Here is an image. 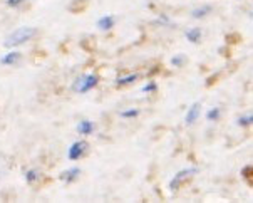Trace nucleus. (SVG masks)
<instances>
[{"instance_id": "obj_1", "label": "nucleus", "mask_w": 253, "mask_h": 203, "mask_svg": "<svg viewBox=\"0 0 253 203\" xmlns=\"http://www.w3.org/2000/svg\"><path fill=\"white\" fill-rule=\"evenodd\" d=\"M36 36H37V29H34V27H19V29H15L14 32H12L10 36L5 39L3 46L10 47V49H12V47L25 44V42L31 41V39L36 37Z\"/></svg>"}, {"instance_id": "obj_2", "label": "nucleus", "mask_w": 253, "mask_h": 203, "mask_svg": "<svg viewBox=\"0 0 253 203\" xmlns=\"http://www.w3.org/2000/svg\"><path fill=\"white\" fill-rule=\"evenodd\" d=\"M97 83H99V77L96 74L79 76L74 83H72V91L79 94H84V93H87V91H92L97 86Z\"/></svg>"}, {"instance_id": "obj_3", "label": "nucleus", "mask_w": 253, "mask_h": 203, "mask_svg": "<svg viewBox=\"0 0 253 203\" xmlns=\"http://www.w3.org/2000/svg\"><path fill=\"white\" fill-rule=\"evenodd\" d=\"M198 173V168H184V170H181V171H178L176 175L171 178V181H169V188L171 190H178L181 185L184 183L186 180H190L193 175H196Z\"/></svg>"}, {"instance_id": "obj_4", "label": "nucleus", "mask_w": 253, "mask_h": 203, "mask_svg": "<svg viewBox=\"0 0 253 203\" xmlns=\"http://www.w3.org/2000/svg\"><path fill=\"white\" fill-rule=\"evenodd\" d=\"M87 143L85 141H74L71 146H69V151H67V158L71 159V161H77V159H81L85 154V151H87Z\"/></svg>"}, {"instance_id": "obj_5", "label": "nucleus", "mask_w": 253, "mask_h": 203, "mask_svg": "<svg viewBox=\"0 0 253 203\" xmlns=\"http://www.w3.org/2000/svg\"><path fill=\"white\" fill-rule=\"evenodd\" d=\"M20 57H22V54H20L19 51H10V52L3 54L2 57H0V64H2V66H15L20 60Z\"/></svg>"}, {"instance_id": "obj_6", "label": "nucleus", "mask_w": 253, "mask_h": 203, "mask_svg": "<svg viewBox=\"0 0 253 203\" xmlns=\"http://www.w3.org/2000/svg\"><path fill=\"white\" fill-rule=\"evenodd\" d=\"M76 129H77V133H79V135L89 136V135H92V133H94L96 124H94L92 121H89V119H83V121H79V123H77Z\"/></svg>"}, {"instance_id": "obj_7", "label": "nucleus", "mask_w": 253, "mask_h": 203, "mask_svg": "<svg viewBox=\"0 0 253 203\" xmlns=\"http://www.w3.org/2000/svg\"><path fill=\"white\" fill-rule=\"evenodd\" d=\"M200 114H201V104L200 102H193L190 106V109H188L184 121H186V124H193V123H196V119L200 118Z\"/></svg>"}, {"instance_id": "obj_8", "label": "nucleus", "mask_w": 253, "mask_h": 203, "mask_svg": "<svg viewBox=\"0 0 253 203\" xmlns=\"http://www.w3.org/2000/svg\"><path fill=\"white\" fill-rule=\"evenodd\" d=\"M79 175H81V168L72 166V168H69V170L62 171V173H61V180L66 181V183H72V181H76L77 178H79Z\"/></svg>"}, {"instance_id": "obj_9", "label": "nucleus", "mask_w": 253, "mask_h": 203, "mask_svg": "<svg viewBox=\"0 0 253 203\" xmlns=\"http://www.w3.org/2000/svg\"><path fill=\"white\" fill-rule=\"evenodd\" d=\"M114 24H116V20H114V17L113 15H104V17H101L99 20H97V27H99V30H111L114 27Z\"/></svg>"}, {"instance_id": "obj_10", "label": "nucleus", "mask_w": 253, "mask_h": 203, "mask_svg": "<svg viewBox=\"0 0 253 203\" xmlns=\"http://www.w3.org/2000/svg\"><path fill=\"white\" fill-rule=\"evenodd\" d=\"M201 36H203V30H201L200 27H193L186 32V39L191 42V44H198V42L201 41Z\"/></svg>"}, {"instance_id": "obj_11", "label": "nucleus", "mask_w": 253, "mask_h": 203, "mask_svg": "<svg viewBox=\"0 0 253 203\" xmlns=\"http://www.w3.org/2000/svg\"><path fill=\"white\" fill-rule=\"evenodd\" d=\"M138 79H139L138 74L121 76V77H118V79H116V86H118V88H123V86H129V84H132L134 81H138Z\"/></svg>"}, {"instance_id": "obj_12", "label": "nucleus", "mask_w": 253, "mask_h": 203, "mask_svg": "<svg viewBox=\"0 0 253 203\" xmlns=\"http://www.w3.org/2000/svg\"><path fill=\"white\" fill-rule=\"evenodd\" d=\"M210 12H211V5H203V7L195 8V10L191 12V17L193 19H203V17H207Z\"/></svg>"}, {"instance_id": "obj_13", "label": "nucleus", "mask_w": 253, "mask_h": 203, "mask_svg": "<svg viewBox=\"0 0 253 203\" xmlns=\"http://www.w3.org/2000/svg\"><path fill=\"white\" fill-rule=\"evenodd\" d=\"M220 116H221L220 107H211V109H208V113H207V119L208 121H218L220 119Z\"/></svg>"}, {"instance_id": "obj_14", "label": "nucleus", "mask_w": 253, "mask_h": 203, "mask_svg": "<svg viewBox=\"0 0 253 203\" xmlns=\"http://www.w3.org/2000/svg\"><path fill=\"white\" fill-rule=\"evenodd\" d=\"M184 62H186V57L183 54H176L174 57H171V66L173 67H183Z\"/></svg>"}, {"instance_id": "obj_15", "label": "nucleus", "mask_w": 253, "mask_h": 203, "mask_svg": "<svg viewBox=\"0 0 253 203\" xmlns=\"http://www.w3.org/2000/svg\"><path fill=\"white\" fill-rule=\"evenodd\" d=\"M121 116H123V118H126V119L138 118L139 109H136V107H132V109H124V111H121Z\"/></svg>"}, {"instance_id": "obj_16", "label": "nucleus", "mask_w": 253, "mask_h": 203, "mask_svg": "<svg viewBox=\"0 0 253 203\" xmlns=\"http://www.w3.org/2000/svg\"><path fill=\"white\" fill-rule=\"evenodd\" d=\"M237 124L238 126H250V124H253V116L252 114H248V116H240L238 121H237Z\"/></svg>"}, {"instance_id": "obj_17", "label": "nucleus", "mask_w": 253, "mask_h": 203, "mask_svg": "<svg viewBox=\"0 0 253 203\" xmlns=\"http://www.w3.org/2000/svg\"><path fill=\"white\" fill-rule=\"evenodd\" d=\"M39 176H41V175H39V171L37 170H29L27 171V173H25V180H27V183H36V181L39 180Z\"/></svg>"}, {"instance_id": "obj_18", "label": "nucleus", "mask_w": 253, "mask_h": 203, "mask_svg": "<svg viewBox=\"0 0 253 203\" xmlns=\"http://www.w3.org/2000/svg\"><path fill=\"white\" fill-rule=\"evenodd\" d=\"M156 91H158V84L154 81H149V83H146L141 88V93H156Z\"/></svg>"}, {"instance_id": "obj_19", "label": "nucleus", "mask_w": 253, "mask_h": 203, "mask_svg": "<svg viewBox=\"0 0 253 203\" xmlns=\"http://www.w3.org/2000/svg\"><path fill=\"white\" fill-rule=\"evenodd\" d=\"M27 0H5V3L8 7H19L22 5V3H25Z\"/></svg>"}, {"instance_id": "obj_20", "label": "nucleus", "mask_w": 253, "mask_h": 203, "mask_svg": "<svg viewBox=\"0 0 253 203\" xmlns=\"http://www.w3.org/2000/svg\"><path fill=\"white\" fill-rule=\"evenodd\" d=\"M242 176H245V178H248V180L252 178V166H250V165L245 166V168L242 170Z\"/></svg>"}]
</instances>
